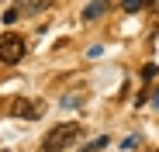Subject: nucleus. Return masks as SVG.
<instances>
[{
    "mask_svg": "<svg viewBox=\"0 0 159 152\" xmlns=\"http://www.w3.org/2000/svg\"><path fill=\"white\" fill-rule=\"evenodd\" d=\"M76 138H80V124H69V121H66V124H56V128L45 135L42 149H45V152H62V149H69Z\"/></svg>",
    "mask_w": 159,
    "mask_h": 152,
    "instance_id": "nucleus-1",
    "label": "nucleus"
},
{
    "mask_svg": "<svg viewBox=\"0 0 159 152\" xmlns=\"http://www.w3.org/2000/svg\"><path fill=\"white\" fill-rule=\"evenodd\" d=\"M24 52H28V45H24V38H21V35L7 31L4 38H0V62L14 66V62H21V59H24Z\"/></svg>",
    "mask_w": 159,
    "mask_h": 152,
    "instance_id": "nucleus-2",
    "label": "nucleus"
},
{
    "mask_svg": "<svg viewBox=\"0 0 159 152\" xmlns=\"http://www.w3.org/2000/svg\"><path fill=\"white\" fill-rule=\"evenodd\" d=\"M11 114H14V118H24V121H38V118L45 114V107H42V100H31V97H17L14 104H11Z\"/></svg>",
    "mask_w": 159,
    "mask_h": 152,
    "instance_id": "nucleus-3",
    "label": "nucleus"
},
{
    "mask_svg": "<svg viewBox=\"0 0 159 152\" xmlns=\"http://www.w3.org/2000/svg\"><path fill=\"white\" fill-rule=\"evenodd\" d=\"M100 14H107V0H93V4H87V11H83L87 21H97Z\"/></svg>",
    "mask_w": 159,
    "mask_h": 152,
    "instance_id": "nucleus-4",
    "label": "nucleus"
},
{
    "mask_svg": "<svg viewBox=\"0 0 159 152\" xmlns=\"http://www.w3.org/2000/svg\"><path fill=\"white\" fill-rule=\"evenodd\" d=\"M24 11H28V4H14V7H11L7 14H4V24H14V21H17V17L24 14Z\"/></svg>",
    "mask_w": 159,
    "mask_h": 152,
    "instance_id": "nucleus-5",
    "label": "nucleus"
},
{
    "mask_svg": "<svg viewBox=\"0 0 159 152\" xmlns=\"http://www.w3.org/2000/svg\"><path fill=\"white\" fill-rule=\"evenodd\" d=\"M145 4H149V0H121L125 14H139V11H145Z\"/></svg>",
    "mask_w": 159,
    "mask_h": 152,
    "instance_id": "nucleus-6",
    "label": "nucleus"
},
{
    "mask_svg": "<svg viewBox=\"0 0 159 152\" xmlns=\"http://www.w3.org/2000/svg\"><path fill=\"white\" fill-rule=\"evenodd\" d=\"M100 149H107V135H100V138H93V142H90V145H87L83 152H100Z\"/></svg>",
    "mask_w": 159,
    "mask_h": 152,
    "instance_id": "nucleus-7",
    "label": "nucleus"
},
{
    "mask_svg": "<svg viewBox=\"0 0 159 152\" xmlns=\"http://www.w3.org/2000/svg\"><path fill=\"white\" fill-rule=\"evenodd\" d=\"M152 76H156V66H152V62H149V66H145V69H142V80H152Z\"/></svg>",
    "mask_w": 159,
    "mask_h": 152,
    "instance_id": "nucleus-8",
    "label": "nucleus"
},
{
    "mask_svg": "<svg viewBox=\"0 0 159 152\" xmlns=\"http://www.w3.org/2000/svg\"><path fill=\"white\" fill-rule=\"evenodd\" d=\"M156 107H159V97H156Z\"/></svg>",
    "mask_w": 159,
    "mask_h": 152,
    "instance_id": "nucleus-9",
    "label": "nucleus"
}]
</instances>
